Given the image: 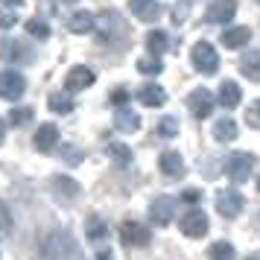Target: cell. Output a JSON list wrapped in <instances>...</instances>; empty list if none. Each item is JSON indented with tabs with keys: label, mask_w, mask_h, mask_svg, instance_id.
I'll return each instance as SVG.
<instances>
[{
	"label": "cell",
	"mask_w": 260,
	"mask_h": 260,
	"mask_svg": "<svg viewBox=\"0 0 260 260\" xmlns=\"http://www.w3.org/2000/svg\"><path fill=\"white\" fill-rule=\"evenodd\" d=\"M41 248L50 260H82L79 257V246L73 243V237L68 231H50L41 240Z\"/></svg>",
	"instance_id": "cell-1"
},
{
	"label": "cell",
	"mask_w": 260,
	"mask_h": 260,
	"mask_svg": "<svg viewBox=\"0 0 260 260\" xmlns=\"http://www.w3.org/2000/svg\"><path fill=\"white\" fill-rule=\"evenodd\" d=\"M114 126L120 132H138L141 129V117L135 111H129V108H120L117 114H114Z\"/></svg>",
	"instance_id": "cell-23"
},
{
	"label": "cell",
	"mask_w": 260,
	"mask_h": 260,
	"mask_svg": "<svg viewBox=\"0 0 260 260\" xmlns=\"http://www.w3.org/2000/svg\"><path fill=\"white\" fill-rule=\"evenodd\" d=\"M64 3H76V0H64Z\"/></svg>",
	"instance_id": "cell-43"
},
{
	"label": "cell",
	"mask_w": 260,
	"mask_h": 260,
	"mask_svg": "<svg viewBox=\"0 0 260 260\" xmlns=\"http://www.w3.org/2000/svg\"><path fill=\"white\" fill-rule=\"evenodd\" d=\"M94 71L91 68H82V64H76L68 71V79H64V88L68 91H85V88H91L94 85Z\"/></svg>",
	"instance_id": "cell-11"
},
{
	"label": "cell",
	"mask_w": 260,
	"mask_h": 260,
	"mask_svg": "<svg viewBox=\"0 0 260 260\" xmlns=\"http://www.w3.org/2000/svg\"><path fill=\"white\" fill-rule=\"evenodd\" d=\"M248 123H251L254 129H260V100H257L251 108H248Z\"/></svg>",
	"instance_id": "cell-36"
},
{
	"label": "cell",
	"mask_w": 260,
	"mask_h": 260,
	"mask_svg": "<svg viewBox=\"0 0 260 260\" xmlns=\"http://www.w3.org/2000/svg\"><path fill=\"white\" fill-rule=\"evenodd\" d=\"M257 190H260V176H257Z\"/></svg>",
	"instance_id": "cell-42"
},
{
	"label": "cell",
	"mask_w": 260,
	"mask_h": 260,
	"mask_svg": "<svg viewBox=\"0 0 260 260\" xmlns=\"http://www.w3.org/2000/svg\"><path fill=\"white\" fill-rule=\"evenodd\" d=\"M208 254H211V260H234V246L222 240V243H213Z\"/></svg>",
	"instance_id": "cell-29"
},
{
	"label": "cell",
	"mask_w": 260,
	"mask_h": 260,
	"mask_svg": "<svg viewBox=\"0 0 260 260\" xmlns=\"http://www.w3.org/2000/svg\"><path fill=\"white\" fill-rule=\"evenodd\" d=\"M240 73L251 82H260V50H251L240 59Z\"/></svg>",
	"instance_id": "cell-20"
},
{
	"label": "cell",
	"mask_w": 260,
	"mask_h": 260,
	"mask_svg": "<svg viewBox=\"0 0 260 260\" xmlns=\"http://www.w3.org/2000/svg\"><path fill=\"white\" fill-rule=\"evenodd\" d=\"M108 237V225L100 219V216H88V240L91 243H100Z\"/></svg>",
	"instance_id": "cell-25"
},
{
	"label": "cell",
	"mask_w": 260,
	"mask_h": 260,
	"mask_svg": "<svg viewBox=\"0 0 260 260\" xmlns=\"http://www.w3.org/2000/svg\"><path fill=\"white\" fill-rule=\"evenodd\" d=\"M216 100H219V106H225V108H237V106H240V100H243V91H240V85H237V82L225 79V82L219 85Z\"/></svg>",
	"instance_id": "cell-19"
},
{
	"label": "cell",
	"mask_w": 260,
	"mask_h": 260,
	"mask_svg": "<svg viewBox=\"0 0 260 260\" xmlns=\"http://www.w3.org/2000/svg\"><path fill=\"white\" fill-rule=\"evenodd\" d=\"M251 167H254V158L248 152H234V155H228V161H225V173H228V178L234 184H243L251 176Z\"/></svg>",
	"instance_id": "cell-3"
},
{
	"label": "cell",
	"mask_w": 260,
	"mask_h": 260,
	"mask_svg": "<svg viewBox=\"0 0 260 260\" xmlns=\"http://www.w3.org/2000/svg\"><path fill=\"white\" fill-rule=\"evenodd\" d=\"M138 71L146 73V76H158V73L164 71V64H161V59L149 56V59H141V61H138Z\"/></svg>",
	"instance_id": "cell-31"
},
{
	"label": "cell",
	"mask_w": 260,
	"mask_h": 260,
	"mask_svg": "<svg viewBox=\"0 0 260 260\" xmlns=\"http://www.w3.org/2000/svg\"><path fill=\"white\" fill-rule=\"evenodd\" d=\"M96 260H114V257H111V251H100V254H96Z\"/></svg>",
	"instance_id": "cell-38"
},
{
	"label": "cell",
	"mask_w": 260,
	"mask_h": 260,
	"mask_svg": "<svg viewBox=\"0 0 260 260\" xmlns=\"http://www.w3.org/2000/svg\"><path fill=\"white\" fill-rule=\"evenodd\" d=\"M158 167H161V173L170 176V178H181L184 176V161H181V155L178 152H161Z\"/></svg>",
	"instance_id": "cell-16"
},
{
	"label": "cell",
	"mask_w": 260,
	"mask_h": 260,
	"mask_svg": "<svg viewBox=\"0 0 260 260\" xmlns=\"http://www.w3.org/2000/svg\"><path fill=\"white\" fill-rule=\"evenodd\" d=\"M111 103H114V106H126V103H129V91H126V88H114V91H111Z\"/></svg>",
	"instance_id": "cell-35"
},
{
	"label": "cell",
	"mask_w": 260,
	"mask_h": 260,
	"mask_svg": "<svg viewBox=\"0 0 260 260\" xmlns=\"http://www.w3.org/2000/svg\"><path fill=\"white\" fill-rule=\"evenodd\" d=\"M15 24H18V18L12 9H0V29H12Z\"/></svg>",
	"instance_id": "cell-34"
},
{
	"label": "cell",
	"mask_w": 260,
	"mask_h": 260,
	"mask_svg": "<svg viewBox=\"0 0 260 260\" xmlns=\"http://www.w3.org/2000/svg\"><path fill=\"white\" fill-rule=\"evenodd\" d=\"M61 158H64V161H68V164H82V149H79V146H64V149H61Z\"/></svg>",
	"instance_id": "cell-33"
},
{
	"label": "cell",
	"mask_w": 260,
	"mask_h": 260,
	"mask_svg": "<svg viewBox=\"0 0 260 260\" xmlns=\"http://www.w3.org/2000/svg\"><path fill=\"white\" fill-rule=\"evenodd\" d=\"M184 3H193V0H184Z\"/></svg>",
	"instance_id": "cell-44"
},
{
	"label": "cell",
	"mask_w": 260,
	"mask_h": 260,
	"mask_svg": "<svg viewBox=\"0 0 260 260\" xmlns=\"http://www.w3.org/2000/svg\"><path fill=\"white\" fill-rule=\"evenodd\" d=\"M243 205H246V199H243V193H240V190H219V193H216V211L222 213L225 219L240 216Z\"/></svg>",
	"instance_id": "cell-4"
},
{
	"label": "cell",
	"mask_w": 260,
	"mask_h": 260,
	"mask_svg": "<svg viewBox=\"0 0 260 260\" xmlns=\"http://www.w3.org/2000/svg\"><path fill=\"white\" fill-rule=\"evenodd\" d=\"M138 100H141L146 108H158L167 103V91L161 88V85H143V88H138Z\"/></svg>",
	"instance_id": "cell-15"
},
{
	"label": "cell",
	"mask_w": 260,
	"mask_h": 260,
	"mask_svg": "<svg viewBox=\"0 0 260 260\" xmlns=\"http://www.w3.org/2000/svg\"><path fill=\"white\" fill-rule=\"evenodd\" d=\"M181 199L187 202V205H196V202L202 199V193H199V190H184V193H181Z\"/></svg>",
	"instance_id": "cell-37"
},
{
	"label": "cell",
	"mask_w": 260,
	"mask_h": 260,
	"mask_svg": "<svg viewBox=\"0 0 260 260\" xmlns=\"http://www.w3.org/2000/svg\"><path fill=\"white\" fill-rule=\"evenodd\" d=\"M190 61H193V68H196L199 73H208V76L219 71V53H216V47H213V44H208V41L193 44Z\"/></svg>",
	"instance_id": "cell-2"
},
{
	"label": "cell",
	"mask_w": 260,
	"mask_h": 260,
	"mask_svg": "<svg viewBox=\"0 0 260 260\" xmlns=\"http://www.w3.org/2000/svg\"><path fill=\"white\" fill-rule=\"evenodd\" d=\"M0 3H6V6H21L24 0H0Z\"/></svg>",
	"instance_id": "cell-39"
},
{
	"label": "cell",
	"mask_w": 260,
	"mask_h": 260,
	"mask_svg": "<svg viewBox=\"0 0 260 260\" xmlns=\"http://www.w3.org/2000/svg\"><path fill=\"white\" fill-rule=\"evenodd\" d=\"M129 9L138 21H146V24L149 21H158V15H161L158 0H129Z\"/></svg>",
	"instance_id": "cell-14"
},
{
	"label": "cell",
	"mask_w": 260,
	"mask_h": 260,
	"mask_svg": "<svg viewBox=\"0 0 260 260\" xmlns=\"http://www.w3.org/2000/svg\"><path fill=\"white\" fill-rule=\"evenodd\" d=\"M248 41H251V29H248V26H231V29H225L222 32V44L228 50L246 47Z\"/></svg>",
	"instance_id": "cell-17"
},
{
	"label": "cell",
	"mask_w": 260,
	"mask_h": 260,
	"mask_svg": "<svg viewBox=\"0 0 260 260\" xmlns=\"http://www.w3.org/2000/svg\"><path fill=\"white\" fill-rule=\"evenodd\" d=\"M53 193H56V199L59 202H73L76 196H79V184H76L73 178L56 176L53 178Z\"/></svg>",
	"instance_id": "cell-18"
},
{
	"label": "cell",
	"mask_w": 260,
	"mask_h": 260,
	"mask_svg": "<svg viewBox=\"0 0 260 260\" xmlns=\"http://www.w3.org/2000/svg\"><path fill=\"white\" fill-rule=\"evenodd\" d=\"M173 213H176V199H170V196H161V199H155L149 205L152 225H170L173 222Z\"/></svg>",
	"instance_id": "cell-10"
},
{
	"label": "cell",
	"mask_w": 260,
	"mask_h": 260,
	"mask_svg": "<svg viewBox=\"0 0 260 260\" xmlns=\"http://www.w3.org/2000/svg\"><path fill=\"white\" fill-rule=\"evenodd\" d=\"M50 108H53L56 114H71L73 108H76V103H73L68 94H50Z\"/></svg>",
	"instance_id": "cell-26"
},
{
	"label": "cell",
	"mask_w": 260,
	"mask_h": 260,
	"mask_svg": "<svg viewBox=\"0 0 260 260\" xmlns=\"http://www.w3.org/2000/svg\"><path fill=\"white\" fill-rule=\"evenodd\" d=\"M26 32L32 38H41V41H44V38H50V26L44 24L41 18H29V21H26Z\"/></svg>",
	"instance_id": "cell-30"
},
{
	"label": "cell",
	"mask_w": 260,
	"mask_h": 260,
	"mask_svg": "<svg viewBox=\"0 0 260 260\" xmlns=\"http://www.w3.org/2000/svg\"><path fill=\"white\" fill-rule=\"evenodd\" d=\"M120 240L126 243V246H146L149 243V231L143 228L141 222H123L120 225Z\"/></svg>",
	"instance_id": "cell-12"
},
{
	"label": "cell",
	"mask_w": 260,
	"mask_h": 260,
	"mask_svg": "<svg viewBox=\"0 0 260 260\" xmlns=\"http://www.w3.org/2000/svg\"><path fill=\"white\" fill-rule=\"evenodd\" d=\"M108 155H111L120 167H129L132 164V149L126 146V143H108Z\"/></svg>",
	"instance_id": "cell-27"
},
{
	"label": "cell",
	"mask_w": 260,
	"mask_h": 260,
	"mask_svg": "<svg viewBox=\"0 0 260 260\" xmlns=\"http://www.w3.org/2000/svg\"><path fill=\"white\" fill-rule=\"evenodd\" d=\"M246 260H260V254H251V257H246Z\"/></svg>",
	"instance_id": "cell-41"
},
{
	"label": "cell",
	"mask_w": 260,
	"mask_h": 260,
	"mask_svg": "<svg viewBox=\"0 0 260 260\" xmlns=\"http://www.w3.org/2000/svg\"><path fill=\"white\" fill-rule=\"evenodd\" d=\"M3 138H6V123L0 120V143H3Z\"/></svg>",
	"instance_id": "cell-40"
},
{
	"label": "cell",
	"mask_w": 260,
	"mask_h": 260,
	"mask_svg": "<svg viewBox=\"0 0 260 260\" xmlns=\"http://www.w3.org/2000/svg\"><path fill=\"white\" fill-rule=\"evenodd\" d=\"M176 132H178V120L176 117H164L161 123H158V135H161V138H176Z\"/></svg>",
	"instance_id": "cell-32"
},
{
	"label": "cell",
	"mask_w": 260,
	"mask_h": 260,
	"mask_svg": "<svg viewBox=\"0 0 260 260\" xmlns=\"http://www.w3.org/2000/svg\"><path fill=\"white\" fill-rule=\"evenodd\" d=\"M32 143H36V149L38 152H53L56 149V143H59V129L53 126V123H44L41 129L36 132V138H32Z\"/></svg>",
	"instance_id": "cell-13"
},
{
	"label": "cell",
	"mask_w": 260,
	"mask_h": 260,
	"mask_svg": "<svg viewBox=\"0 0 260 260\" xmlns=\"http://www.w3.org/2000/svg\"><path fill=\"white\" fill-rule=\"evenodd\" d=\"M32 59V50L21 44V41H15V38H6V41H0V61H6V64H21V61H29Z\"/></svg>",
	"instance_id": "cell-6"
},
{
	"label": "cell",
	"mask_w": 260,
	"mask_h": 260,
	"mask_svg": "<svg viewBox=\"0 0 260 260\" xmlns=\"http://www.w3.org/2000/svg\"><path fill=\"white\" fill-rule=\"evenodd\" d=\"M234 15H237V0H213L208 6V12H205V21L208 24H228V21H234Z\"/></svg>",
	"instance_id": "cell-8"
},
{
	"label": "cell",
	"mask_w": 260,
	"mask_h": 260,
	"mask_svg": "<svg viewBox=\"0 0 260 260\" xmlns=\"http://www.w3.org/2000/svg\"><path fill=\"white\" fill-rule=\"evenodd\" d=\"M213 138H216L219 143H231L237 138V123L231 117L216 120V123H213Z\"/></svg>",
	"instance_id": "cell-22"
},
{
	"label": "cell",
	"mask_w": 260,
	"mask_h": 260,
	"mask_svg": "<svg viewBox=\"0 0 260 260\" xmlns=\"http://www.w3.org/2000/svg\"><path fill=\"white\" fill-rule=\"evenodd\" d=\"M167 41H170V38H167V32H161V29H152V32L146 36V50H149L155 59H158V56H161V53L170 47Z\"/></svg>",
	"instance_id": "cell-24"
},
{
	"label": "cell",
	"mask_w": 260,
	"mask_h": 260,
	"mask_svg": "<svg viewBox=\"0 0 260 260\" xmlns=\"http://www.w3.org/2000/svg\"><path fill=\"white\" fill-rule=\"evenodd\" d=\"M213 103H216V100H213V94L208 88H193L190 96H187V108L193 111V117H199V120L208 117L213 111Z\"/></svg>",
	"instance_id": "cell-7"
},
{
	"label": "cell",
	"mask_w": 260,
	"mask_h": 260,
	"mask_svg": "<svg viewBox=\"0 0 260 260\" xmlns=\"http://www.w3.org/2000/svg\"><path fill=\"white\" fill-rule=\"evenodd\" d=\"M26 91V79L15 71H3L0 73V96L3 100H18Z\"/></svg>",
	"instance_id": "cell-9"
},
{
	"label": "cell",
	"mask_w": 260,
	"mask_h": 260,
	"mask_svg": "<svg viewBox=\"0 0 260 260\" xmlns=\"http://www.w3.org/2000/svg\"><path fill=\"white\" fill-rule=\"evenodd\" d=\"M9 123H12V126H18V129L29 126V123H32V108H29V106L12 108V111H9Z\"/></svg>",
	"instance_id": "cell-28"
},
{
	"label": "cell",
	"mask_w": 260,
	"mask_h": 260,
	"mask_svg": "<svg viewBox=\"0 0 260 260\" xmlns=\"http://www.w3.org/2000/svg\"><path fill=\"white\" fill-rule=\"evenodd\" d=\"M96 26V18L91 12H76L71 18V21H68V29H71V32H76V36H85V32H91V29H94Z\"/></svg>",
	"instance_id": "cell-21"
},
{
	"label": "cell",
	"mask_w": 260,
	"mask_h": 260,
	"mask_svg": "<svg viewBox=\"0 0 260 260\" xmlns=\"http://www.w3.org/2000/svg\"><path fill=\"white\" fill-rule=\"evenodd\" d=\"M181 234L184 237H193V240H199V237L208 234V216L199 211V208H190L184 216H181Z\"/></svg>",
	"instance_id": "cell-5"
}]
</instances>
